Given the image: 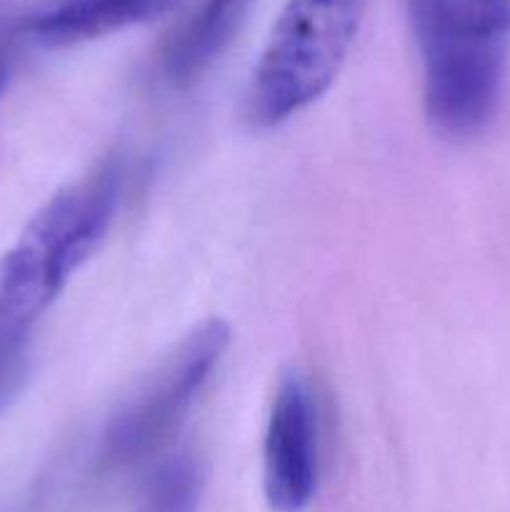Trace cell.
Listing matches in <instances>:
<instances>
[{"instance_id":"8992f818","label":"cell","mask_w":510,"mask_h":512,"mask_svg":"<svg viewBox=\"0 0 510 512\" xmlns=\"http://www.w3.org/2000/svg\"><path fill=\"white\" fill-rule=\"evenodd\" d=\"M255 3L258 0H200L165 45L163 73L170 83L198 80L238 35Z\"/></svg>"},{"instance_id":"3957f363","label":"cell","mask_w":510,"mask_h":512,"mask_svg":"<svg viewBox=\"0 0 510 512\" xmlns=\"http://www.w3.org/2000/svg\"><path fill=\"white\" fill-rule=\"evenodd\" d=\"M228 343L230 330L218 318L190 330L153 378L110 420L103 435V458L110 465H135L163 448L200 398Z\"/></svg>"},{"instance_id":"6da1fadb","label":"cell","mask_w":510,"mask_h":512,"mask_svg":"<svg viewBox=\"0 0 510 512\" xmlns=\"http://www.w3.org/2000/svg\"><path fill=\"white\" fill-rule=\"evenodd\" d=\"M120 190L123 168L110 160L30 218L0 260V335L30 343L40 315L108 233Z\"/></svg>"},{"instance_id":"9c48e42d","label":"cell","mask_w":510,"mask_h":512,"mask_svg":"<svg viewBox=\"0 0 510 512\" xmlns=\"http://www.w3.org/2000/svg\"><path fill=\"white\" fill-rule=\"evenodd\" d=\"M203 480L198 458L190 453L173 455L153 473L138 512H198Z\"/></svg>"},{"instance_id":"7a4b0ae2","label":"cell","mask_w":510,"mask_h":512,"mask_svg":"<svg viewBox=\"0 0 510 512\" xmlns=\"http://www.w3.org/2000/svg\"><path fill=\"white\" fill-rule=\"evenodd\" d=\"M365 0H288L255 65L248 118L278 125L328 93L338 78Z\"/></svg>"},{"instance_id":"277c9868","label":"cell","mask_w":510,"mask_h":512,"mask_svg":"<svg viewBox=\"0 0 510 512\" xmlns=\"http://www.w3.org/2000/svg\"><path fill=\"white\" fill-rule=\"evenodd\" d=\"M410 28L423 60L430 120L453 138L478 135L498 110L505 40L433 23Z\"/></svg>"},{"instance_id":"30bf717a","label":"cell","mask_w":510,"mask_h":512,"mask_svg":"<svg viewBox=\"0 0 510 512\" xmlns=\"http://www.w3.org/2000/svg\"><path fill=\"white\" fill-rule=\"evenodd\" d=\"M10 60H13V33L5 23H0V90L10 73Z\"/></svg>"},{"instance_id":"5b68a950","label":"cell","mask_w":510,"mask_h":512,"mask_svg":"<svg viewBox=\"0 0 510 512\" xmlns=\"http://www.w3.org/2000/svg\"><path fill=\"white\" fill-rule=\"evenodd\" d=\"M318 405L300 370L280 375L263 438V488L275 512H303L318 490Z\"/></svg>"},{"instance_id":"ba28073f","label":"cell","mask_w":510,"mask_h":512,"mask_svg":"<svg viewBox=\"0 0 510 512\" xmlns=\"http://www.w3.org/2000/svg\"><path fill=\"white\" fill-rule=\"evenodd\" d=\"M410 23H435L488 38H508L510 0H405Z\"/></svg>"},{"instance_id":"52a82bcc","label":"cell","mask_w":510,"mask_h":512,"mask_svg":"<svg viewBox=\"0 0 510 512\" xmlns=\"http://www.w3.org/2000/svg\"><path fill=\"white\" fill-rule=\"evenodd\" d=\"M173 0H60L25 25L38 43L73 45L123 30L163 13Z\"/></svg>"}]
</instances>
